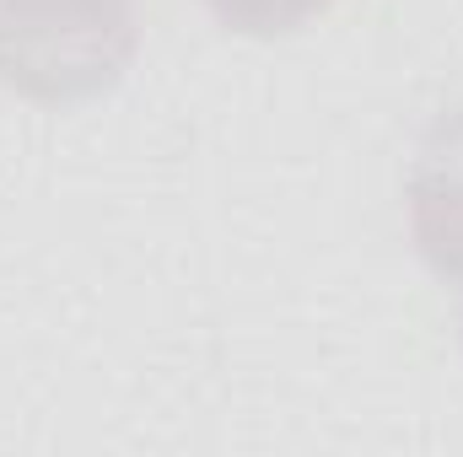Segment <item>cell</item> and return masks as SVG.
Returning <instances> with one entry per match:
<instances>
[{
	"mask_svg": "<svg viewBox=\"0 0 463 457\" xmlns=\"http://www.w3.org/2000/svg\"><path fill=\"white\" fill-rule=\"evenodd\" d=\"M227 27L237 33H253V38H275V33H291L302 22H313L318 11H329L335 0H205Z\"/></svg>",
	"mask_w": 463,
	"mask_h": 457,
	"instance_id": "obj_3",
	"label": "cell"
},
{
	"mask_svg": "<svg viewBox=\"0 0 463 457\" xmlns=\"http://www.w3.org/2000/svg\"><path fill=\"white\" fill-rule=\"evenodd\" d=\"M135 60V0H0V81L38 103L109 92Z\"/></svg>",
	"mask_w": 463,
	"mask_h": 457,
	"instance_id": "obj_1",
	"label": "cell"
},
{
	"mask_svg": "<svg viewBox=\"0 0 463 457\" xmlns=\"http://www.w3.org/2000/svg\"><path fill=\"white\" fill-rule=\"evenodd\" d=\"M410 231L420 258L463 296V108L426 135L410 167Z\"/></svg>",
	"mask_w": 463,
	"mask_h": 457,
	"instance_id": "obj_2",
	"label": "cell"
}]
</instances>
